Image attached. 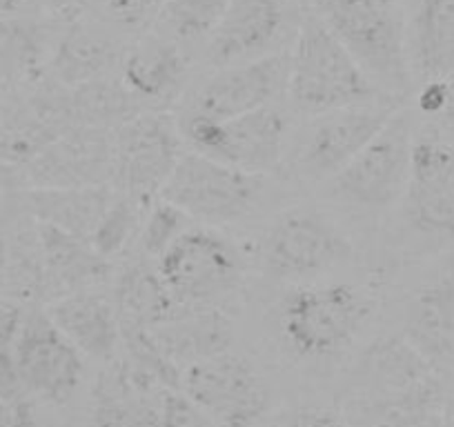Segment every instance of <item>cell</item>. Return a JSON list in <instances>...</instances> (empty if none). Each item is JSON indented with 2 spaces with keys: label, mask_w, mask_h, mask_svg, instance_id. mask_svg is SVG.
Masks as SVG:
<instances>
[{
  "label": "cell",
  "mask_w": 454,
  "mask_h": 427,
  "mask_svg": "<svg viewBox=\"0 0 454 427\" xmlns=\"http://www.w3.org/2000/svg\"><path fill=\"white\" fill-rule=\"evenodd\" d=\"M181 392L218 427H265L274 394L259 365L234 350L207 356L181 372Z\"/></svg>",
  "instance_id": "11"
},
{
  "label": "cell",
  "mask_w": 454,
  "mask_h": 427,
  "mask_svg": "<svg viewBox=\"0 0 454 427\" xmlns=\"http://www.w3.org/2000/svg\"><path fill=\"white\" fill-rule=\"evenodd\" d=\"M103 3L105 0H50L51 12L65 23L78 20L87 10H91L94 5H103Z\"/></svg>",
  "instance_id": "38"
},
{
  "label": "cell",
  "mask_w": 454,
  "mask_h": 427,
  "mask_svg": "<svg viewBox=\"0 0 454 427\" xmlns=\"http://www.w3.org/2000/svg\"><path fill=\"white\" fill-rule=\"evenodd\" d=\"M403 219L419 238L454 243V136L441 128L414 129Z\"/></svg>",
  "instance_id": "13"
},
{
  "label": "cell",
  "mask_w": 454,
  "mask_h": 427,
  "mask_svg": "<svg viewBox=\"0 0 454 427\" xmlns=\"http://www.w3.org/2000/svg\"><path fill=\"white\" fill-rule=\"evenodd\" d=\"M152 337L160 352L183 372L196 361L232 350L234 325L223 307L178 305L163 325L152 330Z\"/></svg>",
  "instance_id": "25"
},
{
  "label": "cell",
  "mask_w": 454,
  "mask_h": 427,
  "mask_svg": "<svg viewBox=\"0 0 454 427\" xmlns=\"http://www.w3.org/2000/svg\"><path fill=\"white\" fill-rule=\"evenodd\" d=\"M114 190L94 187H38L23 190V207L36 223L90 241Z\"/></svg>",
  "instance_id": "27"
},
{
  "label": "cell",
  "mask_w": 454,
  "mask_h": 427,
  "mask_svg": "<svg viewBox=\"0 0 454 427\" xmlns=\"http://www.w3.org/2000/svg\"><path fill=\"white\" fill-rule=\"evenodd\" d=\"M178 120L165 110L141 112L114 129L112 190L143 203L159 198L185 151Z\"/></svg>",
  "instance_id": "12"
},
{
  "label": "cell",
  "mask_w": 454,
  "mask_h": 427,
  "mask_svg": "<svg viewBox=\"0 0 454 427\" xmlns=\"http://www.w3.org/2000/svg\"><path fill=\"white\" fill-rule=\"evenodd\" d=\"M156 427H218L205 409H200L185 392L168 390L160 399Z\"/></svg>",
  "instance_id": "34"
},
{
  "label": "cell",
  "mask_w": 454,
  "mask_h": 427,
  "mask_svg": "<svg viewBox=\"0 0 454 427\" xmlns=\"http://www.w3.org/2000/svg\"><path fill=\"white\" fill-rule=\"evenodd\" d=\"M401 107L403 98H381L308 116L292 129L283 167L294 181L321 185L346 167Z\"/></svg>",
  "instance_id": "7"
},
{
  "label": "cell",
  "mask_w": 454,
  "mask_h": 427,
  "mask_svg": "<svg viewBox=\"0 0 454 427\" xmlns=\"http://www.w3.org/2000/svg\"><path fill=\"white\" fill-rule=\"evenodd\" d=\"M5 98H7V94H5V87L0 85V114H3V107H5Z\"/></svg>",
  "instance_id": "41"
},
{
  "label": "cell",
  "mask_w": 454,
  "mask_h": 427,
  "mask_svg": "<svg viewBox=\"0 0 454 427\" xmlns=\"http://www.w3.org/2000/svg\"><path fill=\"white\" fill-rule=\"evenodd\" d=\"M51 45L50 27L36 16L0 19V85L16 89L41 81L47 74Z\"/></svg>",
  "instance_id": "28"
},
{
  "label": "cell",
  "mask_w": 454,
  "mask_h": 427,
  "mask_svg": "<svg viewBox=\"0 0 454 427\" xmlns=\"http://www.w3.org/2000/svg\"><path fill=\"white\" fill-rule=\"evenodd\" d=\"M0 427H36L34 396L23 385L0 390Z\"/></svg>",
  "instance_id": "36"
},
{
  "label": "cell",
  "mask_w": 454,
  "mask_h": 427,
  "mask_svg": "<svg viewBox=\"0 0 454 427\" xmlns=\"http://www.w3.org/2000/svg\"><path fill=\"white\" fill-rule=\"evenodd\" d=\"M355 259V243L330 214L312 205L281 209L259 243V268L281 285L318 281Z\"/></svg>",
  "instance_id": "5"
},
{
  "label": "cell",
  "mask_w": 454,
  "mask_h": 427,
  "mask_svg": "<svg viewBox=\"0 0 454 427\" xmlns=\"http://www.w3.org/2000/svg\"><path fill=\"white\" fill-rule=\"evenodd\" d=\"M441 123V129L454 136V76L448 81V100H445V107L441 112V116L436 119Z\"/></svg>",
  "instance_id": "40"
},
{
  "label": "cell",
  "mask_w": 454,
  "mask_h": 427,
  "mask_svg": "<svg viewBox=\"0 0 454 427\" xmlns=\"http://www.w3.org/2000/svg\"><path fill=\"white\" fill-rule=\"evenodd\" d=\"M36 234L45 276V305L72 291L103 287L112 281L116 265L105 260L90 241L43 223H36Z\"/></svg>",
  "instance_id": "21"
},
{
  "label": "cell",
  "mask_w": 454,
  "mask_h": 427,
  "mask_svg": "<svg viewBox=\"0 0 454 427\" xmlns=\"http://www.w3.org/2000/svg\"><path fill=\"white\" fill-rule=\"evenodd\" d=\"M112 138L109 129H69L16 172L20 187H112Z\"/></svg>",
  "instance_id": "17"
},
{
  "label": "cell",
  "mask_w": 454,
  "mask_h": 427,
  "mask_svg": "<svg viewBox=\"0 0 454 427\" xmlns=\"http://www.w3.org/2000/svg\"><path fill=\"white\" fill-rule=\"evenodd\" d=\"M121 63L119 41L96 23L78 19L51 45L47 74L65 87L98 81Z\"/></svg>",
  "instance_id": "26"
},
{
  "label": "cell",
  "mask_w": 454,
  "mask_h": 427,
  "mask_svg": "<svg viewBox=\"0 0 454 427\" xmlns=\"http://www.w3.org/2000/svg\"><path fill=\"white\" fill-rule=\"evenodd\" d=\"M448 427H454V405H452V409H450V423H448Z\"/></svg>",
  "instance_id": "42"
},
{
  "label": "cell",
  "mask_w": 454,
  "mask_h": 427,
  "mask_svg": "<svg viewBox=\"0 0 454 427\" xmlns=\"http://www.w3.org/2000/svg\"><path fill=\"white\" fill-rule=\"evenodd\" d=\"M36 0H0V19L32 14Z\"/></svg>",
  "instance_id": "39"
},
{
  "label": "cell",
  "mask_w": 454,
  "mask_h": 427,
  "mask_svg": "<svg viewBox=\"0 0 454 427\" xmlns=\"http://www.w3.org/2000/svg\"><path fill=\"white\" fill-rule=\"evenodd\" d=\"M396 3H399V0H396Z\"/></svg>",
  "instance_id": "43"
},
{
  "label": "cell",
  "mask_w": 454,
  "mask_h": 427,
  "mask_svg": "<svg viewBox=\"0 0 454 427\" xmlns=\"http://www.w3.org/2000/svg\"><path fill=\"white\" fill-rule=\"evenodd\" d=\"M339 408L350 427H445L441 377L396 332L356 356Z\"/></svg>",
  "instance_id": "1"
},
{
  "label": "cell",
  "mask_w": 454,
  "mask_h": 427,
  "mask_svg": "<svg viewBox=\"0 0 454 427\" xmlns=\"http://www.w3.org/2000/svg\"><path fill=\"white\" fill-rule=\"evenodd\" d=\"M176 120L183 143L196 154L252 174L272 176L283 169L292 123L281 105L232 119L181 114Z\"/></svg>",
  "instance_id": "10"
},
{
  "label": "cell",
  "mask_w": 454,
  "mask_h": 427,
  "mask_svg": "<svg viewBox=\"0 0 454 427\" xmlns=\"http://www.w3.org/2000/svg\"><path fill=\"white\" fill-rule=\"evenodd\" d=\"M265 427H350L339 405H303L270 418Z\"/></svg>",
  "instance_id": "35"
},
{
  "label": "cell",
  "mask_w": 454,
  "mask_h": 427,
  "mask_svg": "<svg viewBox=\"0 0 454 427\" xmlns=\"http://www.w3.org/2000/svg\"><path fill=\"white\" fill-rule=\"evenodd\" d=\"M45 309L85 359L109 365L121 356L123 332L112 291L103 287L78 290L50 300Z\"/></svg>",
  "instance_id": "19"
},
{
  "label": "cell",
  "mask_w": 454,
  "mask_h": 427,
  "mask_svg": "<svg viewBox=\"0 0 454 427\" xmlns=\"http://www.w3.org/2000/svg\"><path fill=\"white\" fill-rule=\"evenodd\" d=\"M287 103L303 119L332 110L396 98L379 89L355 56L314 14L305 16L287 51Z\"/></svg>",
  "instance_id": "3"
},
{
  "label": "cell",
  "mask_w": 454,
  "mask_h": 427,
  "mask_svg": "<svg viewBox=\"0 0 454 427\" xmlns=\"http://www.w3.org/2000/svg\"><path fill=\"white\" fill-rule=\"evenodd\" d=\"M168 0H105L103 14L107 23L125 32H141L159 19Z\"/></svg>",
  "instance_id": "33"
},
{
  "label": "cell",
  "mask_w": 454,
  "mask_h": 427,
  "mask_svg": "<svg viewBox=\"0 0 454 427\" xmlns=\"http://www.w3.org/2000/svg\"><path fill=\"white\" fill-rule=\"evenodd\" d=\"M12 359L23 390L43 403H69L85 378V356L38 305L23 309Z\"/></svg>",
  "instance_id": "14"
},
{
  "label": "cell",
  "mask_w": 454,
  "mask_h": 427,
  "mask_svg": "<svg viewBox=\"0 0 454 427\" xmlns=\"http://www.w3.org/2000/svg\"><path fill=\"white\" fill-rule=\"evenodd\" d=\"M377 300L365 287L325 276L286 285L272 309V337L294 368L327 372L368 334Z\"/></svg>",
  "instance_id": "2"
},
{
  "label": "cell",
  "mask_w": 454,
  "mask_h": 427,
  "mask_svg": "<svg viewBox=\"0 0 454 427\" xmlns=\"http://www.w3.org/2000/svg\"><path fill=\"white\" fill-rule=\"evenodd\" d=\"M287 89V51L261 56L247 63L214 69L194 94L183 114L200 119H232L278 105Z\"/></svg>",
  "instance_id": "16"
},
{
  "label": "cell",
  "mask_w": 454,
  "mask_h": 427,
  "mask_svg": "<svg viewBox=\"0 0 454 427\" xmlns=\"http://www.w3.org/2000/svg\"><path fill=\"white\" fill-rule=\"evenodd\" d=\"M448 100V81L421 82L417 91V110L426 119H439Z\"/></svg>",
  "instance_id": "37"
},
{
  "label": "cell",
  "mask_w": 454,
  "mask_h": 427,
  "mask_svg": "<svg viewBox=\"0 0 454 427\" xmlns=\"http://www.w3.org/2000/svg\"><path fill=\"white\" fill-rule=\"evenodd\" d=\"M192 225L194 221L185 212L159 196L147 205L145 214H143V223L132 252L156 263V259Z\"/></svg>",
  "instance_id": "31"
},
{
  "label": "cell",
  "mask_w": 454,
  "mask_h": 427,
  "mask_svg": "<svg viewBox=\"0 0 454 427\" xmlns=\"http://www.w3.org/2000/svg\"><path fill=\"white\" fill-rule=\"evenodd\" d=\"M121 82L145 107L176 100L190 76V58L178 41L150 38L121 56Z\"/></svg>",
  "instance_id": "22"
},
{
  "label": "cell",
  "mask_w": 454,
  "mask_h": 427,
  "mask_svg": "<svg viewBox=\"0 0 454 427\" xmlns=\"http://www.w3.org/2000/svg\"><path fill=\"white\" fill-rule=\"evenodd\" d=\"M160 278L187 307H223L246 283L243 252L221 228L194 223L156 259Z\"/></svg>",
  "instance_id": "9"
},
{
  "label": "cell",
  "mask_w": 454,
  "mask_h": 427,
  "mask_svg": "<svg viewBox=\"0 0 454 427\" xmlns=\"http://www.w3.org/2000/svg\"><path fill=\"white\" fill-rule=\"evenodd\" d=\"M109 291L119 312L121 328L156 330L178 309L154 260L137 252H129L114 269V285Z\"/></svg>",
  "instance_id": "24"
},
{
  "label": "cell",
  "mask_w": 454,
  "mask_h": 427,
  "mask_svg": "<svg viewBox=\"0 0 454 427\" xmlns=\"http://www.w3.org/2000/svg\"><path fill=\"white\" fill-rule=\"evenodd\" d=\"M74 128L91 129H119L137 114L143 105L125 89L123 82L109 81L107 76L85 85L69 87Z\"/></svg>",
  "instance_id": "29"
},
{
  "label": "cell",
  "mask_w": 454,
  "mask_h": 427,
  "mask_svg": "<svg viewBox=\"0 0 454 427\" xmlns=\"http://www.w3.org/2000/svg\"><path fill=\"white\" fill-rule=\"evenodd\" d=\"M399 334L439 377L454 369V254L439 260L412 290L399 312Z\"/></svg>",
  "instance_id": "15"
},
{
  "label": "cell",
  "mask_w": 454,
  "mask_h": 427,
  "mask_svg": "<svg viewBox=\"0 0 454 427\" xmlns=\"http://www.w3.org/2000/svg\"><path fill=\"white\" fill-rule=\"evenodd\" d=\"M283 25L281 0H232L207 36L205 60L212 69H221L274 54Z\"/></svg>",
  "instance_id": "18"
},
{
  "label": "cell",
  "mask_w": 454,
  "mask_h": 427,
  "mask_svg": "<svg viewBox=\"0 0 454 427\" xmlns=\"http://www.w3.org/2000/svg\"><path fill=\"white\" fill-rule=\"evenodd\" d=\"M232 0H168L160 20L174 41L192 43L207 38Z\"/></svg>",
  "instance_id": "32"
},
{
  "label": "cell",
  "mask_w": 454,
  "mask_h": 427,
  "mask_svg": "<svg viewBox=\"0 0 454 427\" xmlns=\"http://www.w3.org/2000/svg\"><path fill=\"white\" fill-rule=\"evenodd\" d=\"M268 174H252L196 151H183L160 198L176 205L194 223L227 228L250 219L265 205Z\"/></svg>",
  "instance_id": "8"
},
{
  "label": "cell",
  "mask_w": 454,
  "mask_h": 427,
  "mask_svg": "<svg viewBox=\"0 0 454 427\" xmlns=\"http://www.w3.org/2000/svg\"><path fill=\"white\" fill-rule=\"evenodd\" d=\"M405 50L412 81L454 76V0H414L405 23Z\"/></svg>",
  "instance_id": "23"
},
{
  "label": "cell",
  "mask_w": 454,
  "mask_h": 427,
  "mask_svg": "<svg viewBox=\"0 0 454 427\" xmlns=\"http://www.w3.org/2000/svg\"><path fill=\"white\" fill-rule=\"evenodd\" d=\"M314 16L334 34L379 89L403 98L412 87L405 20L396 0H309Z\"/></svg>",
  "instance_id": "4"
},
{
  "label": "cell",
  "mask_w": 454,
  "mask_h": 427,
  "mask_svg": "<svg viewBox=\"0 0 454 427\" xmlns=\"http://www.w3.org/2000/svg\"><path fill=\"white\" fill-rule=\"evenodd\" d=\"M165 387L128 359H116L100 372L91 394L94 427H154Z\"/></svg>",
  "instance_id": "20"
},
{
  "label": "cell",
  "mask_w": 454,
  "mask_h": 427,
  "mask_svg": "<svg viewBox=\"0 0 454 427\" xmlns=\"http://www.w3.org/2000/svg\"><path fill=\"white\" fill-rule=\"evenodd\" d=\"M147 205L150 203L114 190L107 209L90 238L91 247L109 263L116 265V260H123L134 250Z\"/></svg>",
  "instance_id": "30"
},
{
  "label": "cell",
  "mask_w": 454,
  "mask_h": 427,
  "mask_svg": "<svg viewBox=\"0 0 454 427\" xmlns=\"http://www.w3.org/2000/svg\"><path fill=\"white\" fill-rule=\"evenodd\" d=\"M414 129L412 112L403 105L346 167L318 185L323 198L359 214H383L401 205L408 182Z\"/></svg>",
  "instance_id": "6"
}]
</instances>
